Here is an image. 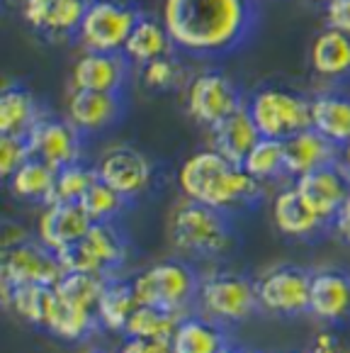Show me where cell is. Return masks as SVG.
<instances>
[{
	"label": "cell",
	"instance_id": "5",
	"mask_svg": "<svg viewBox=\"0 0 350 353\" xmlns=\"http://www.w3.org/2000/svg\"><path fill=\"white\" fill-rule=\"evenodd\" d=\"M132 285L139 305H154L178 314H190L187 310L197 302L200 276L185 261L168 259L139 270L132 278Z\"/></svg>",
	"mask_w": 350,
	"mask_h": 353
},
{
	"label": "cell",
	"instance_id": "36",
	"mask_svg": "<svg viewBox=\"0 0 350 353\" xmlns=\"http://www.w3.org/2000/svg\"><path fill=\"white\" fill-rule=\"evenodd\" d=\"M95 181H98V168L88 166L83 159L63 168H56L49 203H81V198Z\"/></svg>",
	"mask_w": 350,
	"mask_h": 353
},
{
	"label": "cell",
	"instance_id": "13",
	"mask_svg": "<svg viewBox=\"0 0 350 353\" xmlns=\"http://www.w3.org/2000/svg\"><path fill=\"white\" fill-rule=\"evenodd\" d=\"M25 137L30 144V156L49 163L52 168H63L83 159V132L76 130L68 117L41 112Z\"/></svg>",
	"mask_w": 350,
	"mask_h": 353
},
{
	"label": "cell",
	"instance_id": "11",
	"mask_svg": "<svg viewBox=\"0 0 350 353\" xmlns=\"http://www.w3.org/2000/svg\"><path fill=\"white\" fill-rule=\"evenodd\" d=\"M63 265L52 249L39 239L3 246L0 285H56L63 278Z\"/></svg>",
	"mask_w": 350,
	"mask_h": 353
},
{
	"label": "cell",
	"instance_id": "32",
	"mask_svg": "<svg viewBox=\"0 0 350 353\" xmlns=\"http://www.w3.org/2000/svg\"><path fill=\"white\" fill-rule=\"evenodd\" d=\"M95 329H100V324H98V314L93 310L68 305V302L56 297V307H54L47 324V332L52 336L61 339V341H83Z\"/></svg>",
	"mask_w": 350,
	"mask_h": 353
},
{
	"label": "cell",
	"instance_id": "9",
	"mask_svg": "<svg viewBox=\"0 0 350 353\" xmlns=\"http://www.w3.org/2000/svg\"><path fill=\"white\" fill-rule=\"evenodd\" d=\"M246 105L241 88L222 68H202L185 85L187 114L202 127H214L231 112Z\"/></svg>",
	"mask_w": 350,
	"mask_h": 353
},
{
	"label": "cell",
	"instance_id": "23",
	"mask_svg": "<svg viewBox=\"0 0 350 353\" xmlns=\"http://www.w3.org/2000/svg\"><path fill=\"white\" fill-rule=\"evenodd\" d=\"M209 139H212V149H216L222 156H227L229 161L243 163L248 151L260 139V130L256 127L251 112L243 105L236 112L224 117L222 122H216L214 127H209Z\"/></svg>",
	"mask_w": 350,
	"mask_h": 353
},
{
	"label": "cell",
	"instance_id": "33",
	"mask_svg": "<svg viewBox=\"0 0 350 353\" xmlns=\"http://www.w3.org/2000/svg\"><path fill=\"white\" fill-rule=\"evenodd\" d=\"M139 73V81L146 90L151 93H170V90H181L187 85V71L183 66L178 52L165 54L161 59H154V61L144 63V66L136 68Z\"/></svg>",
	"mask_w": 350,
	"mask_h": 353
},
{
	"label": "cell",
	"instance_id": "20",
	"mask_svg": "<svg viewBox=\"0 0 350 353\" xmlns=\"http://www.w3.org/2000/svg\"><path fill=\"white\" fill-rule=\"evenodd\" d=\"M340 159V146L329 141L324 134L309 127L289 139H285V173L289 178H299L304 173L316 171V168L333 163Z\"/></svg>",
	"mask_w": 350,
	"mask_h": 353
},
{
	"label": "cell",
	"instance_id": "39",
	"mask_svg": "<svg viewBox=\"0 0 350 353\" xmlns=\"http://www.w3.org/2000/svg\"><path fill=\"white\" fill-rule=\"evenodd\" d=\"M326 27H333L345 34H350V0H333L331 6L324 8Z\"/></svg>",
	"mask_w": 350,
	"mask_h": 353
},
{
	"label": "cell",
	"instance_id": "24",
	"mask_svg": "<svg viewBox=\"0 0 350 353\" xmlns=\"http://www.w3.org/2000/svg\"><path fill=\"white\" fill-rule=\"evenodd\" d=\"M311 127L336 146L350 141V95L340 90H319L311 95Z\"/></svg>",
	"mask_w": 350,
	"mask_h": 353
},
{
	"label": "cell",
	"instance_id": "37",
	"mask_svg": "<svg viewBox=\"0 0 350 353\" xmlns=\"http://www.w3.org/2000/svg\"><path fill=\"white\" fill-rule=\"evenodd\" d=\"M129 200L119 195L114 188H110L105 181H98L88 188V192L81 198V208L90 217V222H114L124 212Z\"/></svg>",
	"mask_w": 350,
	"mask_h": 353
},
{
	"label": "cell",
	"instance_id": "10",
	"mask_svg": "<svg viewBox=\"0 0 350 353\" xmlns=\"http://www.w3.org/2000/svg\"><path fill=\"white\" fill-rule=\"evenodd\" d=\"M260 310L278 317H299L309 312L311 273L302 265H275L256 281Z\"/></svg>",
	"mask_w": 350,
	"mask_h": 353
},
{
	"label": "cell",
	"instance_id": "41",
	"mask_svg": "<svg viewBox=\"0 0 350 353\" xmlns=\"http://www.w3.org/2000/svg\"><path fill=\"white\" fill-rule=\"evenodd\" d=\"M307 353H350V351L333 332H321V334H316L314 341L309 343Z\"/></svg>",
	"mask_w": 350,
	"mask_h": 353
},
{
	"label": "cell",
	"instance_id": "1",
	"mask_svg": "<svg viewBox=\"0 0 350 353\" xmlns=\"http://www.w3.org/2000/svg\"><path fill=\"white\" fill-rule=\"evenodd\" d=\"M161 20L178 52L219 59L251 39L258 6L256 0H163Z\"/></svg>",
	"mask_w": 350,
	"mask_h": 353
},
{
	"label": "cell",
	"instance_id": "47",
	"mask_svg": "<svg viewBox=\"0 0 350 353\" xmlns=\"http://www.w3.org/2000/svg\"><path fill=\"white\" fill-rule=\"evenodd\" d=\"M17 3H25V0H17Z\"/></svg>",
	"mask_w": 350,
	"mask_h": 353
},
{
	"label": "cell",
	"instance_id": "6",
	"mask_svg": "<svg viewBox=\"0 0 350 353\" xmlns=\"http://www.w3.org/2000/svg\"><path fill=\"white\" fill-rule=\"evenodd\" d=\"M197 305L205 317L219 324L246 322L260 310L256 281L231 270H214L209 276H202Z\"/></svg>",
	"mask_w": 350,
	"mask_h": 353
},
{
	"label": "cell",
	"instance_id": "28",
	"mask_svg": "<svg viewBox=\"0 0 350 353\" xmlns=\"http://www.w3.org/2000/svg\"><path fill=\"white\" fill-rule=\"evenodd\" d=\"M227 346L222 324L205 314H185L170 339L173 353H219Z\"/></svg>",
	"mask_w": 350,
	"mask_h": 353
},
{
	"label": "cell",
	"instance_id": "4",
	"mask_svg": "<svg viewBox=\"0 0 350 353\" xmlns=\"http://www.w3.org/2000/svg\"><path fill=\"white\" fill-rule=\"evenodd\" d=\"M246 108L260 130V137L285 141L311 127V98L282 83L256 88L246 98Z\"/></svg>",
	"mask_w": 350,
	"mask_h": 353
},
{
	"label": "cell",
	"instance_id": "25",
	"mask_svg": "<svg viewBox=\"0 0 350 353\" xmlns=\"http://www.w3.org/2000/svg\"><path fill=\"white\" fill-rule=\"evenodd\" d=\"M178 52L175 49V42L170 32L165 30L163 20H156V17L149 15H141L139 22L134 25L132 34L127 37V42H124V59L134 68L144 66V63L154 61V59H161L165 54H173Z\"/></svg>",
	"mask_w": 350,
	"mask_h": 353
},
{
	"label": "cell",
	"instance_id": "16",
	"mask_svg": "<svg viewBox=\"0 0 350 353\" xmlns=\"http://www.w3.org/2000/svg\"><path fill=\"white\" fill-rule=\"evenodd\" d=\"M124 114L122 93L71 88L66 100V117L83 134H98L117 125Z\"/></svg>",
	"mask_w": 350,
	"mask_h": 353
},
{
	"label": "cell",
	"instance_id": "45",
	"mask_svg": "<svg viewBox=\"0 0 350 353\" xmlns=\"http://www.w3.org/2000/svg\"><path fill=\"white\" fill-rule=\"evenodd\" d=\"M309 3H314V6H331V3H333V0H309Z\"/></svg>",
	"mask_w": 350,
	"mask_h": 353
},
{
	"label": "cell",
	"instance_id": "27",
	"mask_svg": "<svg viewBox=\"0 0 350 353\" xmlns=\"http://www.w3.org/2000/svg\"><path fill=\"white\" fill-rule=\"evenodd\" d=\"M136 307H139V300H136L132 281H124V278L117 276L107 278L98 302L100 329H105L110 334H124Z\"/></svg>",
	"mask_w": 350,
	"mask_h": 353
},
{
	"label": "cell",
	"instance_id": "7",
	"mask_svg": "<svg viewBox=\"0 0 350 353\" xmlns=\"http://www.w3.org/2000/svg\"><path fill=\"white\" fill-rule=\"evenodd\" d=\"M127 239L114 227V222H93L81 241L59 251L66 273H93V276L112 278L127 261Z\"/></svg>",
	"mask_w": 350,
	"mask_h": 353
},
{
	"label": "cell",
	"instance_id": "42",
	"mask_svg": "<svg viewBox=\"0 0 350 353\" xmlns=\"http://www.w3.org/2000/svg\"><path fill=\"white\" fill-rule=\"evenodd\" d=\"M331 227L336 229V234H338L345 244H350V192H348V198H345L343 210L338 212V217L333 219V224H331Z\"/></svg>",
	"mask_w": 350,
	"mask_h": 353
},
{
	"label": "cell",
	"instance_id": "12",
	"mask_svg": "<svg viewBox=\"0 0 350 353\" xmlns=\"http://www.w3.org/2000/svg\"><path fill=\"white\" fill-rule=\"evenodd\" d=\"M98 176L110 188L132 200L141 198L154 183V163L144 151L134 149L129 144H114L100 154L98 163Z\"/></svg>",
	"mask_w": 350,
	"mask_h": 353
},
{
	"label": "cell",
	"instance_id": "18",
	"mask_svg": "<svg viewBox=\"0 0 350 353\" xmlns=\"http://www.w3.org/2000/svg\"><path fill=\"white\" fill-rule=\"evenodd\" d=\"M309 314L324 324L350 319V273L343 268H321L311 273Z\"/></svg>",
	"mask_w": 350,
	"mask_h": 353
},
{
	"label": "cell",
	"instance_id": "2",
	"mask_svg": "<svg viewBox=\"0 0 350 353\" xmlns=\"http://www.w3.org/2000/svg\"><path fill=\"white\" fill-rule=\"evenodd\" d=\"M178 185L185 198L231 212L260 198L262 183L248 176L241 163L229 161L216 149H200L183 161Z\"/></svg>",
	"mask_w": 350,
	"mask_h": 353
},
{
	"label": "cell",
	"instance_id": "29",
	"mask_svg": "<svg viewBox=\"0 0 350 353\" xmlns=\"http://www.w3.org/2000/svg\"><path fill=\"white\" fill-rule=\"evenodd\" d=\"M44 110L25 85L10 83L0 93V134L25 137L34 127Z\"/></svg>",
	"mask_w": 350,
	"mask_h": 353
},
{
	"label": "cell",
	"instance_id": "8",
	"mask_svg": "<svg viewBox=\"0 0 350 353\" xmlns=\"http://www.w3.org/2000/svg\"><path fill=\"white\" fill-rule=\"evenodd\" d=\"M141 15L129 0H88L76 39L88 52H122Z\"/></svg>",
	"mask_w": 350,
	"mask_h": 353
},
{
	"label": "cell",
	"instance_id": "46",
	"mask_svg": "<svg viewBox=\"0 0 350 353\" xmlns=\"http://www.w3.org/2000/svg\"><path fill=\"white\" fill-rule=\"evenodd\" d=\"M90 353H107V351H90Z\"/></svg>",
	"mask_w": 350,
	"mask_h": 353
},
{
	"label": "cell",
	"instance_id": "17",
	"mask_svg": "<svg viewBox=\"0 0 350 353\" xmlns=\"http://www.w3.org/2000/svg\"><path fill=\"white\" fill-rule=\"evenodd\" d=\"M129 66L122 52H83L71 68V88L124 93Z\"/></svg>",
	"mask_w": 350,
	"mask_h": 353
},
{
	"label": "cell",
	"instance_id": "35",
	"mask_svg": "<svg viewBox=\"0 0 350 353\" xmlns=\"http://www.w3.org/2000/svg\"><path fill=\"white\" fill-rule=\"evenodd\" d=\"M105 283L107 278L93 276V273H63V278L54 288H56L59 300L83 307V310H93L98 314V302Z\"/></svg>",
	"mask_w": 350,
	"mask_h": 353
},
{
	"label": "cell",
	"instance_id": "3",
	"mask_svg": "<svg viewBox=\"0 0 350 353\" xmlns=\"http://www.w3.org/2000/svg\"><path fill=\"white\" fill-rule=\"evenodd\" d=\"M168 239L178 254L209 261L234 246V227L229 212L185 198L170 210Z\"/></svg>",
	"mask_w": 350,
	"mask_h": 353
},
{
	"label": "cell",
	"instance_id": "31",
	"mask_svg": "<svg viewBox=\"0 0 350 353\" xmlns=\"http://www.w3.org/2000/svg\"><path fill=\"white\" fill-rule=\"evenodd\" d=\"M185 314H178V312L161 310L154 305H139L129 319L127 329H124V336H136V339H151V341H168L173 339L175 329L181 324V319Z\"/></svg>",
	"mask_w": 350,
	"mask_h": 353
},
{
	"label": "cell",
	"instance_id": "15",
	"mask_svg": "<svg viewBox=\"0 0 350 353\" xmlns=\"http://www.w3.org/2000/svg\"><path fill=\"white\" fill-rule=\"evenodd\" d=\"M22 20L47 39H68L81 30L88 0H25Z\"/></svg>",
	"mask_w": 350,
	"mask_h": 353
},
{
	"label": "cell",
	"instance_id": "44",
	"mask_svg": "<svg viewBox=\"0 0 350 353\" xmlns=\"http://www.w3.org/2000/svg\"><path fill=\"white\" fill-rule=\"evenodd\" d=\"M219 353H253V351H248V348H243V346H234V343L227 341V346H224Z\"/></svg>",
	"mask_w": 350,
	"mask_h": 353
},
{
	"label": "cell",
	"instance_id": "30",
	"mask_svg": "<svg viewBox=\"0 0 350 353\" xmlns=\"http://www.w3.org/2000/svg\"><path fill=\"white\" fill-rule=\"evenodd\" d=\"M54 178H56V168H52L49 163L39 161L34 156H30L10 178H8V188L10 195L22 203H49L52 195Z\"/></svg>",
	"mask_w": 350,
	"mask_h": 353
},
{
	"label": "cell",
	"instance_id": "38",
	"mask_svg": "<svg viewBox=\"0 0 350 353\" xmlns=\"http://www.w3.org/2000/svg\"><path fill=\"white\" fill-rule=\"evenodd\" d=\"M27 159H30L27 137L0 134V176L8 181Z\"/></svg>",
	"mask_w": 350,
	"mask_h": 353
},
{
	"label": "cell",
	"instance_id": "26",
	"mask_svg": "<svg viewBox=\"0 0 350 353\" xmlns=\"http://www.w3.org/2000/svg\"><path fill=\"white\" fill-rule=\"evenodd\" d=\"M3 305L32 327L47 329L49 317L56 307L54 285H0Z\"/></svg>",
	"mask_w": 350,
	"mask_h": 353
},
{
	"label": "cell",
	"instance_id": "22",
	"mask_svg": "<svg viewBox=\"0 0 350 353\" xmlns=\"http://www.w3.org/2000/svg\"><path fill=\"white\" fill-rule=\"evenodd\" d=\"M309 66L316 78L329 83L350 81V34L324 27L311 42Z\"/></svg>",
	"mask_w": 350,
	"mask_h": 353
},
{
	"label": "cell",
	"instance_id": "21",
	"mask_svg": "<svg viewBox=\"0 0 350 353\" xmlns=\"http://www.w3.org/2000/svg\"><path fill=\"white\" fill-rule=\"evenodd\" d=\"M273 222L282 236L287 239H314L329 224L304 203L294 185L282 188L273 200Z\"/></svg>",
	"mask_w": 350,
	"mask_h": 353
},
{
	"label": "cell",
	"instance_id": "43",
	"mask_svg": "<svg viewBox=\"0 0 350 353\" xmlns=\"http://www.w3.org/2000/svg\"><path fill=\"white\" fill-rule=\"evenodd\" d=\"M340 163H343V166L350 171V141L340 146Z\"/></svg>",
	"mask_w": 350,
	"mask_h": 353
},
{
	"label": "cell",
	"instance_id": "14",
	"mask_svg": "<svg viewBox=\"0 0 350 353\" xmlns=\"http://www.w3.org/2000/svg\"><path fill=\"white\" fill-rule=\"evenodd\" d=\"M294 188L326 224H333L350 192V171L338 161L294 178Z\"/></svg>",
	"mask_w": 350,
	"mask_h": 353
},
{
	"label": "cell",
	"instance_id": "34",
	"mask_svg": "<svg viewBox=\"0 0 350 353\" xmlns=\"http://www.w3.org/2000/svg\"><path fill=\"white\" fill-rule=\"evenodd\" d=\"M248 176H253L258 183H270L285 173V141L260 137L258 144L248 151V156L241 163Z\"/></svg>",
	"mask_w": 350,
	"mask_h": 353
},
{
	"label": "cell",
	"instance_id": "40",
	"mask_svg": "<svg viewBox=\"0 0 350 353\" xmlns=\"http://www.w3.org/2000/svg\"><path fill=\"white\" fill-rule=\"evenodd\" d=\"M119 353H173L168 341H151V339L124 336Z\"/></svg>",
	"mask_w": 350,
	"mask_h": 353
},
{
	"label": "cell",
	"instance_id": "19",
	"mask_svg": "<svg viewBox=\"0 0 350 353\" xmlns=\"http://www.w3.org/2000/svg\"><path fill=\"white\" fill-rule=\"evenodd\" d=\"M93 227L81 203H47L37 219V239L54 254L81 241Z\"/></svg>",
	"mask_w": 350,
	"mask_h": 353
}]
</instances>
